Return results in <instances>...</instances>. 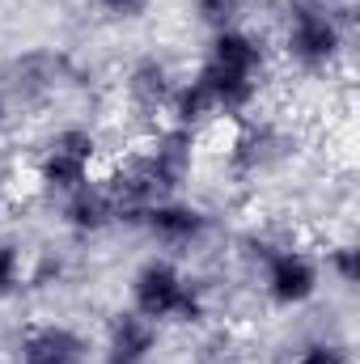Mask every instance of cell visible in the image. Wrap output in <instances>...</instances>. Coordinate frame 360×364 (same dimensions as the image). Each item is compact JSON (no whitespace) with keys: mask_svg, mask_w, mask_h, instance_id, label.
Masks as SVG:
<instances>
[{"mask_svg":"<svg viewBox=\"0 0 360 364\" xmlns=\"http://www.w3.org/2000/svg\"><path fill=\"white\" fill-rule=\"evenodd\" d=\"M127 309L157 331H199L212 318V284L174 255H149L127 275Z\"/></svg>","mask_w":360,"mask_h":364,"instance_id":"cell-5","label":"cell"},{"mask_svg":"<svg viewBox=\"0 0 360 364\" xmlns=\"http://www.w3.org/2000/svg\"><path fill=\"white\" fill-rule=\"evenodd\" d=\"M73 85H77V64L60 47H30V51L13 55L9 77H4V90L13 93L17 110L21 106L26 110H43Z\"/></svg>","mask_w":360,"mask_h":364,"instance_id":"cell-9","label":"cell"},{"mask_svg":"<svg viewBox=\"0 0 360 364\" xmlns=\"http://www.w3.org/2000/svg\"><path fill=\"white\" fill-rule=\"evenodd\" d=\"M13 127H17V102H13V93L4 90V81H0V144L13 136Z\"/></svg>","mask_w":360,"mask_h":364,"instance_id":"cell-21","label":"cell"},{"mask_svg":"<svg viewBox=\"0 0 360 364\" xmlns=\"http://www.w3.org/2000/svg\"><path fill=\"white\" fill-rule=\"evenodd\" d=\"M191 364H250V360H246V352L229 335H212L208 343H199V352L191 356Z\"/></svg>","mask_w":360,"mask_h":364,"instance_id":"cell-19","label":"cell"},{"mask_svg":"<svg viewBox=\"0 0 360 364\" xmlns=\"http://www.w3.org/2000/svg\"><path fill=\"white\" fill-rule=\"evenodd\" d=\"M318 263H322V279L339 284L344 292L356 288V272H360V250L352 233H339V237H327V246L318 250Z\"/></svg>","mask_w":360,"mask_h":364,"instance_id":"cell-14","label":"cell"},{"mask_svg":"<svg viewBox=\"0 0 360 364\" xmlns=\"http://www.w3.org/2000/svg\"><path fill=\"white\" fill-rule=\"evenodd\" d=\"M9 199H13V174H9V166L0 161V212L9 208Z\"/></svg>","mask_w":360,"mask_h":364,"instance_id":"cell-22","label":"cell"},{"mask_svg":"<svg viewBox=\"0 0 360 364\" xmlns=\"http://www.w3.org/2000/svg\"><path fill=\"white\" fill-rule=\"evenodd\" d=\"M352 0H284L275 60L309 81H331L352 55Z\"/></svg>","mask_w":360,"mask_h":364,"instance_id":"cell-4","label":"cell"},{"mask_svg":"<svg viewBox=\"0 0 360 364\" xmlns=\"http://www.w3.org/2000/svg\"><path fill=\"white\" fill-rule=\"evenodd\" d=\"M162 343H166V331H157L153 322H144L140 314H132L123 305L119 314H110V322L102 331L97 364H157Z\"/></svg>","mask_w":360,"mask_h":364,"instance_id":"cell-12","label":"cell"},{"mask_svg":"<svg viewBox=\"0 0 360 364\" xmlns=\"http://www.w3.org/2000/svg\"><path fill=\"white\" fill-rule=\"evenodd\" d=\"M0 364H4V356H0Z\"/></svg>","mask_w":360,"mask_h":364,"instance_id":"cell-23","label":"cell"},{"mask_svg":"<svg viewBox=\"0 0 360 364\" xmlns=\"http://www.w3.org/2000/svg\"><path fill=\"white\" fill-rule=\"evenodd\" d=\"M284 364H352V343L331 331H314L288 348Z\"/></svg>","mask_w":360,"mask_h":364,"instance_id":"cell-15","label":"cell"},{"mask_svg":"<svg viewBox=\"0 0 360 364\" xmlns=\"http://www.w3.org/2000/svg\"><path fill=\"white\" fill-rule=\"evenodd\" d=\"M250 4L255 0H191V17L212 34V30H225V26H242Z\"/></svg>","mask_w":360,"mask_h":364,"instance_id":"cell-17","label":"cell"},{"mask_svg":"<svg viewBox=\"0 0 360 364\" xmlns=\"http://www.w3.org/2000/svg\"><path fill=\"white\" fill-rule=\"evenodd\" d=\"M21 292H30V250L13 233H0V305L17 301Z\"/></svg>","mask_w":360,"mask_h":364,"instance_id":"cell-16","label":"cell"},{"mask_svg":"<svg viewBox=\"0 0 360 364\" xmlns=\"http://www.w3.org/2000/svg\"><path fill=\"white\" fill-rule=\"evenodd\" d=\"M68 272H73V263H68V250H55V246H47V250L30 255V292L60 288V284L68 279Z\"/></svg>","mask_w":360,"mask_h":364,"instance_id":"cell-18","label":"cell"},{"mask_svg":"<svg viewBox=\"0 0 360 364\" xmlns=\"http://www.w3.org/2000/svg\"><path fill=\"white\" fill-rule=\"evenodd\" d=\"M132 233H140L144 242L157 246V255H195L203 250L212 237H216V216L212 208H203L199 199L191 195H174V199H162L153 208H144L132 225Z\"/></svg>","mask_w":360,"mask_h":364,"instance_id":"cell-8","label":"cell"},{"mask_svg":"<svg viewBox=\"0 0 360 364\" xmlns=\"http://www.w3.org/2000/svg\"><path fill=\"white\" fill-rule=\"evenodd\" d=\"M102 132L90 127V123H55L38 149H34V161H30V178H34V191L51 203L68 199L73 191L90 186L97 174H102Z\"/></svg>","mask_w":360,"mask_h":364,"instance_id":"cell-6","label":"cell"},{"mask_svg":"<svg viewBox=\"0 0 360 364\" xmlns=\"http://www.w3.org/2000/svg\"><path fill=\"white\" fill-rule=\"evenodd\" d=\"M97 13H106V17H119V21H127V17H140L153 0H90Z\"/></svg>","mask_w":360,"mask_h":364,"instance_id":"cell-20","label":"cell"},{"mask_svg":"<svg viewBox=\"0 0 360 364\" xmlns=\"http://www.w3.org/2000/svg\"><path fill=\"white\" fill-rule=\"evenodd\" d=\"M242 267L250 275L259 301L268 305L271 314H297L309 309L322 292V263L318 250L305 246L297 233L288 229H250L238 246Z\"/></svg>","mask_w":360,"mask_h":364,"instance_id":"cell-3","label":"cell"},{"mask_svg":"<svg viewBox=\"0 0 360 364\" xmlns=\"http://www.w3.org/2000/svg\"><path fill=\"white\" fill-rule=\"evenodd\" d=\"M179 77L182 73L162 55V51H140V55L123 68V81H119L127 110H132L136 119H144V127L162 123L170 97L179 90Z\"/></svg>","mask_w":360,"mask_h":364,"instance_id":"cell-11","label":"cell"},{"mask_svg":"<svg viewBox=\"0 0 360 364\" xmlns=\"http://www.w3.org/2000/svg\"><path fill=\"white\" fill-rule=\"evenodd\" d=\"M97 343L68 318H30L13 335L9 364H93Z\"/></svg>","mask_w":360,"mask_h":364,"instance_id":"cell-10","label":"cell"},{"mask_svg":"<svg viewBox=\"0 0 360 364\" xmlns=\"http://www.w3.org/2000/svg\"><path fill=\"white\" fill-rule=\"evenodd\" d=\"M271 77H275V47L259 30H250L246 21L212 30L195 68L179 77V90L162 123H174L195 136L212 127H233L263 110Z\"/></svg>","mask_w":360,"mask_h":364,"instance_id":"cell-1","label":"cell"},{"mask_svg":"<svg viewBox=\"0 0 360 364\" xmlns=\"http://www.w3.org/2000/svg\"><path fill=\"white\" fill-rule=\"evenodd\" d=\"M199 140L203 136L182 132L174 123H153L115 161L102 166V186L115 199L119 229H132L144 208L186 195V186L195 178V161H199Z\"/></svg>","mask_w":360,"mask_h":364,"instance_id":"cell-2","label":"cell"},{"mask_svg":"<svg viewBox=\"0 0 360 364\" xmlns=\"http://www.w3.org/2000/svg\"><path fill=\"white\" fill-rule=\"evenodd\" d=\"M292 157V132L271 119V114H250L242 123H233L229 144L221 149V166L229 170V178L242 186L271 178L275 170H284V161Z\"/></svg>","mask_w":360,"mask_h":364,"instance_id":"cell-7","label":"cell"},{"mask_svg":"<svg viewBox=\"0 0 360 364\" xmlns=\"http://www.w3.org/2000/svg\"><path fill=\"white\" fill-rule=\"evenodd\" d=\"M55 216H60V229L73 242H93V237H106V233L119 229V212H115L110 191L102 186V174L90 186L73 191L68 199H60L55 203Z\"/></svg>","mask_w":360,"mask_h":364,"instance_id":"cell-13","label":"cell"}]
</instances>
